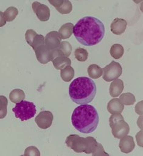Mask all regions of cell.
Returning <instances> with one entry per match:
<instances>
[{
    "instance_id": "6da1fadb",
    "label": "cell",
    "mask_w": 143,
    "mask_h": 156,
    "mask_svg": "<svg viewBox=\"0 0 143 156\" xmlns=\"http://www.w3.org/2000/svg\"><path fill=\"white\" fill-rule=\"evenodd\" d=\"M105 33L103 22L94 17H85L75 24L73 34L80 44L87 47L96 45L101 42Z\"/></svg>"
},
{
    "instance_id": "7a4b0ae2",
    "label": "cell",
    "mask_w": 143,
    "mask_h": 156,
    "mask_svg": "<svg viewBox=\"0 0 143 156\" xmlns=\"http://www.w3.org/2000/svg\"><path fill=\"white\" fill-rule=\"evenodd\" d=\"M97 109L90 105H81L75 109L72 115V126L79 132L89 134L95 131L99 123Z\"/></svg>"
},
{
    "instance_id": "3957f363",
    "label": "cell",
    "mask_w": 143,
    "mask_h": 156,
    "mask_svg": "<svg viewBox=\"0 0 143 156\" xmlns=\"http://www.w3.org/2000/svg\"><path fill=\"white\" fill-rule=\"evenodd\" d=\"M71 100L78 105L92 102L97 94V86L91 78L80 77L72 82L69 87Z\"/></svg>"
},
{
    "instance_id": "277c9868",
    "label": "cell",
    "mask_w": 143,
    "mask_h": 156,
    "mask_svg": "<svg viewBox=\"0 0 143 156\" xmlns=\"http://www.w3.org/2000/svg\"><path fill=\"white\" fill-rule=\"evenodd\" d=\"M66 144L67 146L74 150L76 153L84 152L86 154L92 153L93 155L99 145L96 140L92 137H84L77 135H70L67 137Z\"/></svg>"
},
{
    "instance_id": "5b68a950",
    "label": "cell",
    "mask_w": 143,
    "mask_h": 156,
    "mask_svg": "<svg viewBox=\"0 0 143 156\" xmlns=\"http://www.w3.org/2000/svg\"><path fill=\"white\" fill-rule=\"evenodd\" d=\"M15 117L19 118L20 120L25 121L33 118L36 114V106L33 102L28 101H23L19 102L12 109Z\"/></svg>"
},
{
    "instance_id": "8992f818",
    "label": "cell",
    "mask_w": 143,
    "mask_h": 156,
    "mask_svg": "<svg viewBox=\"0 0 143 156\" xmlns=\"http://www.w3.org/2000/svg\"><path fill=\"white\" fill-rule=\"evenodd\" d=\"M103 78L106 82H111L119 78L122 73V68L120 63L112 61V62L104 67Z\"/></svg>"
},
{
    "instance_id": "52a82bcc",
    "label": "cell",
    "mask_w": 143,
    "mask_h": 156,
    "mask_svg": "<svg viewBox=\"0 0 143 156\" xmlns=\"http://www.w3.org/2000/svg\"><path fill=\"white\" fill-rule=\"evenodd\" d=\"M32 9L40 21L47 22L50 19V9L47 5H42L38 2H34L32 4Z\"/></svg>"
},
{
    "instance_id": "ba28073f",
    "label": "cell",
    "mask_w": 143,
    "mask_h": 156,
    "mask_svg": "<svg viewBox=\"0 0 143 156\" xmlns=\"http://www.w3.org/2000/svg\"><path fill=\"white\" fill-rule=\"evenodd\" d=\"M53 114L50 111H42L35 118V122L39 128L45 130L52 126Z\"/></svg>"
},
{
    "instance_id": "9c48e42d",
    "label": "cell",
    "mask_w": 143,
    "mask_h": 156,
    "mask_svg": "<svg viewBox=\"0 0 143 156\" xmlns=\"http://www.w3.org/2000/svg\"><path fill=\"white\" fill-rule=\"evenodd\" d=\"M112 135L116 138L120 139L130 133L129 125L124 120H119L111 127Z\"/></svg>"
},
{
    "instance_id": "30bf717a",
    "label": "cell",
    "mask_w": 143,
    "mask_h": 156,
    "mask_svg": "<svg viewBox=\"0 0 143 156\" xmlns=\"http://www.w3.org/2000/svg\"><path fill=\"white\" fill-rule=\"evenodd\" d=\"M44 38H45V46L49 50H53L60 48L61 42H61L62 38L58 32L52 31V32H49Z\"/></svg>"
},
{
    "instance_id": "8fae6325",
    "label": "cell",
    "mask_w": 143,
    "mask_h": 156,
    "mask_svg": "<svg viewBox=\"0 0 143 156\" xmlns=\"http://www.w3.org/2000/svg\"><path fill=\"white\" fill-rule=\"evenodd\" d=\"M37 60L42 64H47L51 61V50L44 45H41L34 51Z\"/></svg>"
},
{
    "instance_id": "7c38bea8",
    "label": "cell",
    "mask_w": 143,
    "mask_h": 156,
    "mask_svg": "<svg viewBox=\"0 0 143 156\" xmlns=\"http://www.w3.org/2000/svg\"><path fill=\"white\" fill-rule=\"evenodd\" d=\"M120 139L121 140H120L119 144L120 151L124 153H131L135 147L133 137L129 136V135H125Z\"/></svg>"
},
{
    "instance_id": "4fadbf2b",
    "label": "cell",
    "mask_w": 143,
    "mask_h": 156,
    "mask_svg": "<svg viewBox=\"0 0 143 156\" xmlns=\"http://www.w3.org/2000/svg\"><path fill=\"white\" fill-rule=\"evenodd\" d=\"M50 3L56 8L57 11L62 14L70 13L72 10V5L68 0H60V1H52L50 0Z\"/></svg>"
},
{
    "instance_id": "5bb4252c",
    "label": "cell",
    "mask_w": 143,
    "mask_h": 156,
    "mask_svg": "<svg viewBox=\"0 0 143 156\" xmlns=\"http://www.w3.org/2000/svg\"><path fill=\"white\" fill-rule=\"evenodd\" d=\"M127 22L126 20L120 19V18H116L112 21L111 24V32L116 35H121L123 34L127 28Z\"/></svg>"
},
{
    "instance_id": "9a60e30c",
    "label": "cell",
    "mask_w": 143,
    "mask_h": 156,
    "mask_svg": "<svg viewBox=\"0 0 143 156\" xmlns=\"http://www.w3.org/2000/svg\"><path fill=\"white\" fill-rule=\"evenodd\" d=\"M124 110V105L118 98H114L107 104V110L111 114H121Z\"/></svg>"
},
{
    "instance_id": "2e32d148",
    "label": "cell",
    "mask_w": 143,
    "mask_h": 156,
    "mask_svg": "<svg viewBox=\"0 0 143 156\" xmlns=\"http://www.w3.org/2000/svg\"><path fill=\"white\" fill-rule=\"evenodd\" d=\"M124 90L123 81L120 79H116L112 82L110 87V94L112 98H117L120 95Z\"/></svg>"
},
{
    "instance_id": "e0dca14e",
    "label": "cell",
    "mask_w": 143,
    "mask_h": 156,
    "mask_svg": "<svg viewBox=\"0 0 143 156\" xmlns=\"http://www.w3.org/2000/svg\"><path fill=\"white\" fill-rule=\"evenodd\" d=\"M75 25L72 23H66L61 27L59 30V34L62 38V40L68 39L73 34Z\"/></svg>"
},
{
    "instance_id": "ac0fdd59",
    "label": "cell",
    "mask_w": 143,
    "mask_h": 156,
    "mask_svg": "<svg viewBox=\"0 0 143 156\" xmlns=\"http://www.w3.org/2000/svg\"><path fill=\"white\" fill-rule=\"evenodd\" d=\"M24 98H25V94L23 90L20 89H14L9 94V99L14 103H19L23 101Z\"/></svg>"
},
{
    "instance_id": "d6986e66",
    "label": "cell",
    "mask_w": 143,
    "mask_h": 156,
    "mask_svg": "<svg viewBox=\"0 0 143 156\" xmlns=\"http://www.w3.org/2000/svg\"><path fill=\"white\" fill-rule=\"evenodd\" d=\"M53 65L57 69H62L67 66L71 65V60L68 57H59L52 61Z\"/></svg>"
},
{
    "instance_id": "ffe728a7",
    "label": "cell",
    "mask_w": 143,
    "mask_h": 156,
    "mask_svg": "<svg viewBox=\"0 0 143 156\" xmlns=\"http://www.w3.org/2000/svg\"><path fill=\"white\" fill-rule=\"evenodd\" d=\"M87 72H88V75L90 78H93V79H98L103 75V68H101L97 65H91L88 67L87 69Z\"/></svg>"
},
{
    "instance_id": "44dd1931",
    "label": "cell",
    "mask_w": 143,
    "mask_h": 156,
    "mask_svg": "<svg viewBox=\"0 0 143 156\" xmlns=\"http://www.w3.org/2000/svg\"><path fill=\"white\" fill-rule=\"evenodd\" d=\"M18 15V9L14 7H10L6 9L4 12L3 15H2L5 22H12L17 17Z\"/></svg>"
},
{
    "instance_id": "7402d4cb",
    "label": "cell",
    "mask_w": 143,
    "mask_h": 156,
    "mask_svg": "<svg viewBox=\"0 0 143 156\" xmlns=\"http://www.w3.org/2000/svg\"><path fill=\"white\" fill-rule=\"evenodd\" d=\"M60 75L62 79L65 82H69L72 80L75 76V70L70 65L69 66H67L65 68L61 69Z\"/></svg>"
},
{
    "instance_id": "603a6c76",
    "label": "cell",
    "mask_w": 143,
    "mask_h": 156,
    "mask_svg": "<svg viewBox=\"0 0 143 156\" xmlns=\"http://www.w3.org/2000/svg\"><path fill=\"white\" fill-rule=\"evenodd\" d=\"M124 48L120 44H114L110 48V55L114 59H120L123 56Z\"/></svg>"
},
{
    "instance_id": "cb8c5ba5",
    "label": "cell",
    "mask_w": 143,
    "mask_h": 156,
    "mask_svg": "<svg viewBox=\"0 0 143 156\" xmlns=\"http://www.w3.org/2000/svg\"><path fill=\"white\" fill-rule=\"evenodd\" d=\"M119 100L123 105H132L135 102V98L132 93H123L120 96Z\"/></svg>"
},
{
    "instance_id": "d4e9b609",
    "label": "cell",
    "mask_w": 143,
    "mask_h": 156,
    "mask_svg": "<svg viewBox=\"0 0 143 156\" xmlns=\"http://www.w3.org/2000/svg\"><path fill=\"white\" fill-rule=\"evenodd\" d=\"M75 56L77 61L85 62L88 58V52L83 48H77L75 51Z\"/></svg>"
},
{
    "instance_id": "484cf974",
    "label": "cell",
    "mask_w": 143,
    "mask_h": 156,
    "mask_svg": "<svg viewBox=\"0 0 143 156\" xmlns=\"http://www.w3.org/2000/svg\"><path fill=\"white\" fill-rule=\"evenodd\" d=\"M59 49L62 51V52L64 55V57H68L69 55H71L72 50V45L69 44L68 42H62L60 44V46Z\"/></svg>"
},
{
    "instance_id": "4316f807",
    "label": "cell",
    "mask_w": 143,
    "mask_h": 156,
    "mask_svg": "<svg viewBox=\"0 0 143 156\" xmlns=\"http://www.w3.org/2000/svg\"><path fill=\"white\" fill-rule=\"evenodd\" d=\"M45 44V38L43 37V35H41V34H37L35 37V38L34 39L33 43H32V48L33 50L35 51L37 48H39V47L41 46V45H44Z\"/></svg>"
},
{
    "instance_id": "83f0119b",
    "label": "cell",
    "mask_w": 143,
    "mask_h": 156,
    "mask_svg": "<svg viewBox=\"0 0 143 156\" xmlns=\"http://www.w3.org/2000/svg\"><path fill=\"white\" fill-rule=\"evenodd\" d=\"M37 35V32L34 30H28L26 32L25 34V39L26 42L28 43L30 46H32V43H33L34 39L35 38V37Z\"/></svg>"
},
{
    "instance_id": "f1b7e54d",
    "label": "cell",
    "mask_w": 143,
    "mask_h": 156,
    "mask_svg": "<svg viewBox=\"0 0 143 156\" xmlns=\"http://www.w3.org/2000/svg\"><path fill=\"white\" fill-rule=\"evenodd\" d=\"M26 156H30V155H36V156H40V153L39 151V150L34 146H30L28 147L24 151V155Z\"/></svg>"
},
{
    "instance_id": "f546056e",
    "label": "cell",
    "mask_w": 143,
    "mask_h": 156,
    "mask_svg": "<svg viewBox=\"0 0 143 156\" xmlns=\"http://www.w3.org/2000/svg\"><path fill=\"white\" fill-rule=\"evenodd\" d=\"M1 119L5 118L7 115V100L4 96H1Z\"/></svg>"
},
{
    "instance_id": "4dcf8cb0",
    "label": "cell",
    "mask_w": 143,
    "mask_h": 156,
    "mask_svg": "<svg viewBox=\"0 0 143 156\" xmlns=\"http://www.w3.org/2000/svg\"><path fill=\"white\" fill-rule=\"evenodd\" d=\"M124 120L123 116L121 114H112L111 117L110 118L109 122H110V128L113 126L114 123H116L117 121Z\"/></svg>"
},
{
    "instance_id": "1f68e13d",
    "label": "cell",
    "mask_w": 143,
    "mask_h": 156,
    "mask_svg": "<svg viewBox=\"0 0 143 156\" xmlns=\"http://www.w3.org/2000/svg\"><path fill=\"white\" fill-rule=\"evenodd\" d=\"M59 57H64V55L60 49H56V50H51V61H53L54 59Z\"/></svg>"
}]
</instances>
